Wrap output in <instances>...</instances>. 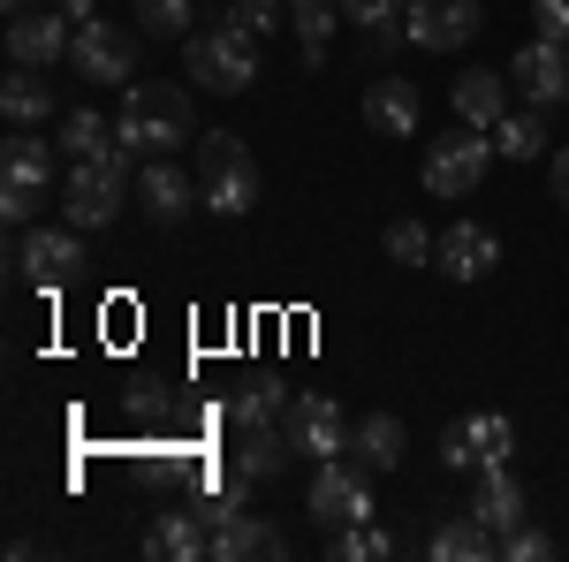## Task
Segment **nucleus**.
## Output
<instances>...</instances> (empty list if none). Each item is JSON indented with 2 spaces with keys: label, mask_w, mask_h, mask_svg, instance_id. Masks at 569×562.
<instances>
[{
  "label": "nucleus",
  "mask_w": 569,
  "mask_h": 562,
  "mask_svg": "<svg viewBox=\"0 0 569 562\" xmlns=\"http://www.w3.org/2000/svg\"><path fill=\"white\" fill-rule=\"evenodd\" d=\"M190 91L182 85H122V107H114V130L130 145L137 160H152V152H176L182 137H190Z\"/></svg>",
  "instance_id": "1"
},
{
  "label": "nucleus",
  "mask_w": 569,
  "mask_h": 562,
  "mask_svg": "<svg viewBox=\"0 0 569 562\" xmlns=\"http://www.w3.org/2000/svg\"><path fill=\"white\" fill-rule=\"evenodd\" d=\"M259 31H243L228 8H220L213 31H198L190 39V53H182V69H190V85L198 91H251L259 85Z\"/></svg>",
  "instance_id": "2"
},
{
  "label": "nucleus",
  "mask_w": 569,
  "mask_h": 562,
  "mask_svg": "<svg viewBox=\"0 0 569 562\" xmlns=\"http://www.w3.org/2000/svg\"><path fill=\"white\" fill-rule=\"evenodd\" d=\"M144 168L130 145H114V152H99V160H69L61 175V214L77 220V228H114L122 214V190H130V175Z\"/></svg>",
  "instance_id": "3"
},
{
  "label": "nucleus",
  "mask_w": 569,
  "mask_h": 562,
  "mask_svg": "<svg viewBox=\"0 0 569 562\" xmlns=\"http://www.w3.org/2000/svg\"><path fill=\"white\" fill-rule=\"evenodd\" d=\"M198 190H206V206L220 220L251 214L259 206V160H251V145L228 130H206L198 137Z\"/></svg>",
  "instance_id": "4"
},
{
  "label": "nucleus",
  "mask_w": 569,
  "mask_h": 562,
  "mask_svg": "<svg viewBox=\"0 0 569 562\" xmlns=\"http://www.w3.org/2000/svg\"><path fill=\"white\" fill-rule=\"evenodd\" d=\"M493 160H501V152H493V130L456 122L448 137H433V145H426V190H433V198H471Z\"/></svg>",
  "instance_id": "5"
},
{
  "label": "nucleus",
  "mask_w": 569,
  "mask_h": 562,
  "mask_svg": "<svg viewBox=\"0 0 569 562\" xmlns=\"http://www.w3.org/2000/svg\"><path fill=\"white\" fill-rule=\"evenodd\" d=\"M372 479L357 456H327V464H311V486H305V510L319 524H365L380 502H372Z\"/></svg>",
  "instance_id": "6"
},
{
  "label": "nucleus",
  "mask_w": 569,
  "mask_h": 562,
  "mask_svg": "<svg viewBox=\"0 0 569 562\" xmlns=\"http://www.w3.org/2000/svg\"><path fill=\"white\" fill-rule=\"evenodd\" d=\"M46 190H53V145L46 137H8V152H0V214L23 228L46 206Z\"/></svg>",
  "instance_id": "7"
},
{
  "label": "nucleus",
  "mask_w": 569,
  "mask_h": 562,
  "mask_svg": "<svg viewBox=\"0 0 569 562\" xmlns=\"http://www.w3.org/2000/svg\"><path fill=\"white\" fill-rule=\"evenodd\" d=\"M69 46H77V16H61L53 0L8 16V61L16 69H53V61H69Z\"/></svg>",
  "instance_id": "8"
},
{
  "label": "nucleus",
  "mask_w": 569,
  "mask_h": 562,
  "mask_svg": "<svg viewBox=\"0 0 569 562\" xmlns=\"http://www.w3.org/2000/svg\"><path fill=\"white\" fill-rule=\"evenodd\" d=\"M16 266H23L31 289H69V282L84 274V228H77V220H61V228H31V236L16 244Z\"/></svg>",
  "instance_id": "9"
},
{
  "label": "nucleus",
  "mask_w": 569,
  "mask_h": 562,
  "mask_svg": "<svg viewBox=\"0 0 569 562\" xmlns=\"http://www.w3.org/2000/svg\"><path fill=\"white\" fill-rule=\"evenodd\" d=\"M69 69H77L84 85H130V77H137V39L122 31V23L91 16V23H77V46H69Z\"/></svg>",
  "instance_id": "10"
},
{
  "label": "nucleus",
  "mask_w": 569,
  "mask_h": 562,
  "mask_svg": "<svg viewBox=\"0 0 569 562\" xmlns=\"http://www.w3.org/2000/svg\"><path fill=\"white\" fill-rule=\"evenodd\" d=\"M509 456H517V426L501 411H471V418H456L440 433V464L448 472H479V464H509Z\"/></svg>",
  "instance_id": "11"
},
{
  "label": "nucleus",
  "mask_w": 569,
  "mask_h": 562,
  "mask_svg": "<svg viewBox=\"0 0 569 562\" xmlns=\"http://www.w3.org/2000/svg\"><path fill=\"white\" fill-rule=\"evenodd\" d=\"M281 433L297 441V456H311V464H327V456H342V448H350V418H342V403H335V395H297V403H289V418H281Z\"/></svg>",
  "instance_id": "12"
},
{
  "label": "nucleus",
  "mask_w": 569,
  "mask_h": 562,
  "mask_svg": "<svg viewBox=\"0 0 569 562\" xmlns=\"http://www.w3.org/2000/svg\"><path fill=\"white\" fill-rule=\"evenodd\" d=\"M486 23L479 0H410V46H426V53H456V46H471Z\"/></svg>",
  "instance_id": "13"
},
{
  "label": "nucleus",
  "mask_w": 569,
  "mask_h": 562,
  "mask_svg": "<svg viewBox=\"0 0 569 562\" xmlns=\"http://www.w3.org/2000/svg\"><path fill=\"white\" fill-rule=\"evenodd\" d=\"M509 85L525 91L531 107H562L569 99V46L531 31V39L517 46V61H509Z\"/></svg>",
  "instance_id": "14"
},
{
  "label": "nucleus",
  "mask_w": 569,
  "mask_h": 562,
  "mask_svg": "<svg viewBox=\"0 0 569 562\" xmlns=\"http://www.w3.org/2000/svg\"><path fill=\"white\" fill-rule=\"evenodd\" d=\"M433 266L448 282H486V274L501 266V236H493L486 220H448L433 236Z\"/></svg>",
  "instance_id": "15"
},
{
  "label": "nucleus",
  "mask_w": 569,
  "mask_h": 562,
  "mask_svg": "<svg viewBox=\"0 0 569 562\" xmlns=\"http://www.w3.org/2000/svg\"><path fill=\"white\" fill-rule=\"evenodd\" d=\"M198 517H206V532H213V555H220V562L281 555V532H273L266 517H251V510H236V502H206Z\"/></svg>",
  "instance_id": "16"
},
{
  "label": "nucleus",
  "mask_w": 569,
  "mask_h": 562,
  "mask_svg": "<svg viewBox=\"0 0 569 562\" xmlns=\"http://www.w3.org/2000/svg\"><path fill=\"white\" fill-rule=\"evenodd\" d=\"M525 479H517V464H479V486H471V517L486 524V532H501V540H509V532H517V524H525Z\"/></svg>",
  "instance_id": "17"
},
{
  "label": "nucleus",
  "mask_w": 569,
  "mask_h": 562,
  "mask_svg": "<svg viewBox=\"0 0 569 562\" xmlns=\"http://www.w3.org/2000/svg\"><path fill=\"white\" fill-rule=\"evenodd\" d=\"M137 190H144V206H152V220H160V228H176L190 206H206V190H198V183H190L168 152H152V160L137 168Z\"/></svg>",
  "instance_id": "18"
},
{
  "label": "nucleus",
  "mask_w": 569,
  "mask_h": 562,
  "mask_svg": "<svg viewBox=\"0 0 569 562\" xmlns=\"http://www.w3.org/2000/svg\"><path fill=\"white\" fill-rule=\"evenodd\" d=\"M418 115H426V99L410 77H380V85H365V122L380 137H410L418 130Z\"/></svg>",
  "instance_id": "19"
},
{
  "label": "nucleus",
  "mask_w": 569,
  "mask_h": 562,
  "mask_svg": "<svg viewBox=\"0 0 569 562\" xmlns=\"http://www.w3.org/2000/svg\"><path fill=\"white\" fill-rule=\"evenodd\" d=\"M448 107H456V122H471V130H493V122L509 115V77H493V69H471V77H456V85H448Z\"/></svg>",
  "instance_id": "20"
},
{
  "label": "nucleus",
  "mask_w": 569,
  "mask_h": 562,
  "mask_svg": "<svg viewBox=\"0 0 569 562\" xmlns=\"http://www.w3.org/2000/svg\"><path fill=\"white\" fill-rule=\"evenodd\" d=\"M144 555H160V562H198V555H213V532H206V517H198V510H168V517L144 532Z\"/></svg>",
  "instance_id": "21"
},
{
  "label": "nucleus",
  "mask_w": 569,
  "mask_h": 562,
  "mask_svg": "<svg viewBox=\"0 0 569 562\" xmlns=\"http://www.w3.org/2000/svg\"><path fill=\"white\" fill-rule=\"evenodd\" d=\"M426 555H433V562H486V555H501V532H486V524L471 517V510H463V517L433 524Z\"/></svg>",
  "instance_id": "22"
},
{
  "label": "nucleus",
  "mask_w": 569,
  "mask_h": 562,
  "mask_svg": "<svg viewBox=\"0 0 569 562\" xmlns=\"http://www.w3.org/2000/svg\"><path fill=\"white\" fill-rule=\"evenodd\" d=\"M350 456L365 464V472H395V464H402V418H395V411L357 418L350 426Z\"/></svg>",
  "instance_id": "23"
},
{
  "label": "nucleus",
  "mask_w": 569,
  "mask_h": 562,
  "mask_svg": "<svg viewBox=\"0 0 569 562\" xmlns=\"http://www.w3.org/2000/svg\"><path fill=\"white\" fill-rule=\"evenodd\" d=\"M289 456H297V441H289L281 426H259V433H243V448H236V472L251 479V486H266V479L289 472Z\"/></svg>",
  "instance_id": "24"
},
{
  "label": "nucleus",
  "mask_w": 569,
  "mask_h": 562,
  "mask_svg": "<svg viewBox=\"0 0 569 562\" xmlns=\"http://www.w3.org/2000/svg\"><path fill=\"white\" fill-rule=\"evenodd\" d=\"M0 115L16 122V130H31L53 115V85H46V69H16L8 85H0Z\"/></svg>",
  "instance_id": "25"
},
{
  "label": "nucleus",
  "mask_w": 569,
  "mask_h": 562,
  "mask_svg": "<svg viewBox=\"0 0 569 562\" xmlns=\"http://www.w3.org/2000/svg\"><path fill=\"white\" fill-rule=\"evenodd\" d=\"M53 145H61L69 160H99V152H114V145H122V130H107V115H99V107H69Z\"/></svg>",
  "instance_id": "26"
},
{
  "label": "nucleus",
  "mask_w": 569,
  "mask_h": 562,
  "mask_svg": "<svg viewBox=\"0 0 569 562\" xmlns=\"http://www.w3.org/2000/svg\"><path fill=\"white\" fill-rule=\"evenodd\" d=\"M493 152L501 160H547V122H539V107H509L501 122H493Z\"/></svg>",
  "instance_id": "27"
},
{
  "label": "nucleus",
  "mask_w": 569,
  "mask_h": 562,
  "mask_svg": "<svg viewBox=\"0 0 569 562\" xmlns=\"http://www.w3.org/2000/svg\"><path fill=\"white\" fill-rule=\"evenodd\" d=\"M342 16H350V23H365V31H372V46L410 39V31H402V23H410V0H342Z\"/></svg>",
  "instance_id": "28"
},
{
  "label": "nucleus",
  "mask_w": 569,
  "mask_h": 562,
  "mask_svg": "<svg viewBox=\"0 0 569 562\" xmlns=\"http://www.w3.org/2000/svg\"><path fill=\"white\" fill-rule=\"evenodd\" d=\"M228 418H236V433H259V426H281L289 418V395L281 388H266V381H251V388L228 403Z\"/></svg>",
  "instance_id": "29"
},
{
  "label": "nucleus",
  "mask_w": 569,
  "mask_h": 562,
  "mask_svg": "<svg viewBox=\"0 0 569 562\" xmlns=\"http://www.w3.org/2000/svg\"><path fill=\"white\" fill-rule=\"evenodd\" d=\"M335 23H342V0H319V8H297V53L305 61H327V46H335Z\"/></svg>",
  "instance_id": "30"
},
{
  "label": "nucleus",
  "mask_w": 569,
  "mask_h": 562,
  "mask_svg": "<svg viewBox=\"0 0 569 562\" xmlns=\"http://www.w3.org/2000/svg\"><path fill=\"white\" fill-rule=\"evenodd\" d=\"M388 555H395V540L372 517L365 524H335V562H388Z\"/></svg>",
  "instance_id": "31"
},
{
  "label": "nucleus",
  "mask_w": 569,
  "mask_h": 562,
  "mask_svg": "<svg viewBox=\"0 0 569 562\" xmlns=\"http://www.w3.org/2000/svg\"><path fill=\"white\" fill-rule=\"evenodd\" d=\"M137 8V23L152 31V39H182L190 31V0H130Z\"/></svg>",
  "instance_id": "32"
},
{
  "label": "nucleus",
  "mask_w": 569,
  "mask_h": 562,
  "mask_svg": "<svg viewBox=\"0 0 569 562\" xmlns=\"http://www.w3.org/2000/svg\"><path fill=\"white\" fill-rule=\"evenodd\" d=\"M388 259H395V266H426V259H433L426 220H395V228H388Z\"/></svg>",
  "instance_id": "33"
},
{
  "label": "nucleus",
  "mask_w": 569,
  "mask_h": 562,
  "mask_svg": "<svg viewBox=\"0 0 569 562\" xmlns=\"http://www.w3.org/2000/svg\"><path fill=\"white\" fill-rule=\"evenodd\" d=\"M228 16H236L243 31H259V39H273V31L289 23V0H228Z\"/></svg>",
  "instance_id": "34"
},
{
  "label": "nucleus",
  "mask_w": 569,
  "mask_h": 562,
  "mask_svg": "<svg viewBox=\"0 0 569 562\" xmlns=\"http://www.w3.org/2000/svg\"><path fill=\"white\" fill-rule=\"evenodd\" d=\"M501 555H509V562H547V555H555V540H547L539 524H517V532L501 540Z\"/></svg>",
  "instance_id": "35"
},
{
  "label": "nucleus",
  "mask_w": 569,
  "mask_h": 562,
  "mask_svg": "<svg viewBox=\"0 0 569 562\" xmlns=\"http://www.w3.org/2000/svg\"><path fill=\"white\" fill-rule=\"evenodd\" d=\"M531 23H539V39L569 46V0H531Z\"/></svg>",
  "instance_id": "36"
},
{
  "label": "nucleus",
  "mask_w": 569,
  "mask_h": 562,
  "mask_svg": "<svg viewBox=\"0 0 569 562\" xmlns=\"http://www.w3.org/2000/svg\"><path fill=\"white\" fill-rule=\"evenodd\" d=\"M53 8H61V16H77V23H91V16H99L107 0H53Z\"/></svg>",
  "instance_id": "37"
},
{
  "label": "nucleus",
  "mask_w": 569,
  "mask_h": 562,
  "mask_svg": "<svg viewBox=\"0 0 569 562\" xmlns=\"http://www.w3.org/2000/svg\"><path fill=\"white\" fill-rule=\"evenodd\" d=\"M547 175H555V198H562V206H569V145H562V152H555V168H547Z\"/></svg>",
  "instance_id": "38"
},
{
  "label": "nucleus",
  "mask_w": 569,
  "mask_h": 562,
  "mask_svg": "<svg viewBox=\"0 0 569 562\" xmlns=\"http://www.w3.org/2000/svg\"><path fill=\"white\" fill-rule=\"evenodd\" d=\"M16 8H31V0H8V16H16Z\"/></svg>",
  "instance_id": "39"
},
{
  "label": "nucleus",
  "mask_w": 569,
  "mask_h": 562,
  "mask_svg": "<svg viewBox=\"0 0 569 562\" xmlns=\"http://www.w3.org/2000/svg\"><path fill=\"white\" fill-rule=\"evenodd\" d=\"M289 8H319V0H289Z\"/></svg>",
  "instance_id": "40"
}]
</instances>
